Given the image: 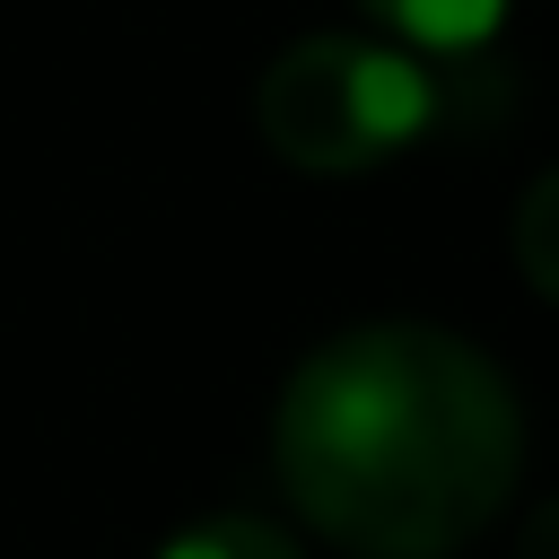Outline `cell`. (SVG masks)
<instances>
[{"label":"cell","mask_w":559,"mask_h":559,"mask_svg":"<svg viewBox=\"0 0 559 559\" xmlns=\"http://www.w3.org/2000/svg\"><path fill=\"white\" fill-rule=\"evenodd\" d=\"M367 17H384L402 44L419 52H472L507 26V0H358Z\"/></svg>","instance_id":"3957f363"},{"label":"cell","mask_w":559,"mask_h":559,"mask_svg":"<svg viewBox=\"0 0 559 559\" xmlns=\"http://www.w3.org/2000/svg\"><path fill=\"white\" fill-rule=\"evenodd\" d=\"M515 271L533 280V297L559 306V166H542L515 201Z\"/></svg>","instance_id":"5b68a950"},{"label":"cell","mask_w":559,"mask_h":559,"mask_svg":"<svg viewBox=\"0 0 559 559\" xmlns=\"http://www.w3.org/2000/svg\"><path fill=\"white\" fill-rule=\"evenodd\" d=\"M288 507L349 559H454L524 472V402L445 323H349L314 341L271 411Z\"/></svg>","instance_id":"6da1fadb"},{"label":"cell","mask_w":559,"mask_h":559,"mask_svg":"<svg viewBox=\"0 0 559 559\" xmlns=\"http://www.w3.org/2000/svg\"><path fill=\"white\" fill-rule=\"evenodd\" d=\"M157 559H306V542L288 524L253 515V507H227V515H201V524L166 533Z\"/></svg>","instance_id":"277c9868"},{"label":"cell","mask_w":559,"mask_h":559,"mask_svg":"<svg viewBox=\"0 0 559 559\" xmlns=\"http://www.w3.org/2000/svg\"><path fill=\"white\" fill-rule=\"evenodd\" d=\"M515 559H559V489L524 515V533H515Z\"/></svg>","instance_id":"8992f818"},{"label":"cell","mask_w":559,"mask_h":559,"mask_svg":"<svg viewBox=\"0 0 559 559\" xmlns=\"http://www.w3.org/2000/svg\"><path fill=\"white\" fill-rule=\"evenodd\" d=\"M437 114H445L437 70H419L402 44H367V35H297L288 52H271V70L253 87L262 140L306 175H367V166L402 157L411 140H428Z\"/></svg>","instance_id":"7a4b0ae2"}]
</instances>
